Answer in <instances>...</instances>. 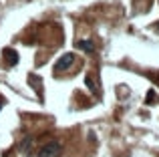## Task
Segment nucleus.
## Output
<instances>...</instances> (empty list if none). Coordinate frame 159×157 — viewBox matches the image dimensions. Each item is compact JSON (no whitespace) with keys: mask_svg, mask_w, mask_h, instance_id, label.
Wrapping results in <instances>:
<instances>
[{"mask_svg":"<svg viewBox=\"0 0 159 157\" xmlns=\"http://www.w3.org/2000/svg\"><path fill=\"white\" fill-rule=\"evenodd\" d=\"M4 61H6V65L14 67V65L18 63V52L12 51V48H4Z\"/></svg>","mask_w":159,"mask_h":157,"instance_id":"3","label":"nucleus"},{"mask_svg":"<svg viewBox=\"0 0 159 157\" xmlns=\"http://www.w3.org/2000/svg\"><path fill=\"white\" fill-rule=\"evenodd\" d=\"M73 63H75V55H73V52H66V55H62L61 59L57 61V65H54V71H66V69H69Z\"/></svg>","mask_w":159,"mask_h":157,"instance_id":"2","label":"nucleus"},{"mask_svg":"<svg viewBox=\"0 0 159 157\" xmlns=\"http://www.w3.org/2000/svg\"><path fill=\"white\" fill-rule=\"evenodd\" d=\"M157 30H159V24H157Z\"/></svg>","mask_w":159,"mask_h":157,"instance_id":"5","label":"nucleus"},{"mask_svg":"<svg viewBox=\"0 0 159 157\" xmlns=\"http://www.w3.org/2000/svg\"><path fill=\"white\" fill-rule=\"evenodd\" d=\"M77 48H81V51H87V52H91V51H95V44L91 43V40H79V43H77Z\"/></svg>","mask_w":159,"mask_h":157,"instance_id":"4","label":"nucleus"},{"mask_svg":"<svg viewBox=\"0 0 159 157\" xmlns=\"http://www.w3.org/2000/svg\"><path fill=\"white\" fill-rule=\"evenodd\" d=\"M61 151H62V147H61V143H58V141H48L47 145L40 149L39 157H58Z\"/></svg>","mask_w":159,"mask_h":157,"instance_id":"1","label":"nucleus"},{"mask_svg":"<svg viewBox=\"0 0 159 157\" xmlns=\"http://www.w3.org/2000/svg\"><path fill=\"white\" fill-rule=\"evenodd\" d=\"M0 109H2V105H0Z\"/></svg>","mask_w":159,"mask_h":157,"instance_id":"6","label":"nucleus"}]
</instances>
